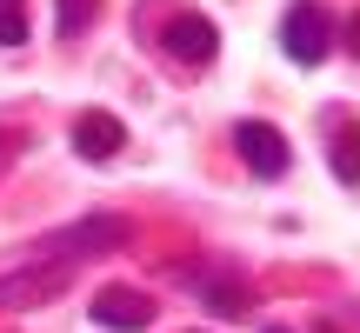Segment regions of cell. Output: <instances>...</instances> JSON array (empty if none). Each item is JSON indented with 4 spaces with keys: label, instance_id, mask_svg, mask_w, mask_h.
I'll use <instances>...</instances> for the list:
<instances>
[{
    "label": "cell",
    "instance_id": "1",
    "mask_svg": "<svg viewBox=\"0 0 360 333\" xmlns=\"http://www.w3.org/2000/svg\"><path fill=\"white\" fill-rule=\"evenodd\" d=\"M281 53L294 67H321L327 53H334V20H327L321 0H294V7L281 13Z\"/></svg>",
    "mask_w": 360,
    "mask_h": 333
},
{
    "label": "cell",
    "instance_id": "2",
    "mask_svg": "<svg viewBox=\"0 0 360 333\" xmlns=\"http://www.w3.org/2000/svg\"><path fill=\"white\" fill-rule=\"evenodd\" d=\"M60 287H67V267H60V260H40V267H13V273H0V307L27 313V307H40V300H53Z\"/></svg>",
    "mask_w": 360,
    "mask_h": 333
},
{
    "label": "cell",
    "instance_id": "3",
    "mask_svg": "<svg viewBox=\"0 0 360 333\" xmlns=\"http://www.w3.org/2000/svg\"><path fill=\"white\" fill-rule=\"evenodd\" d=\"M233 147H240V160L254 166L260 180H281L287 174V141H281V127H267V120H240V127H233Z\"/></svg>",
    "mask_w": 360,
    "mask_h": 333
},
{
    "label": "cell",
    "instance_id": "4",
    "mask_svg": "<svg viewBox=\"0 0 360 333\" xmlns=\"http://www.w3.org/2000/svg\"><path fill=\"white\" fill-rule=\"evenodd\" d=\"M94 327L141 333V327H154V300L141 287H107V294H94Z\"/></svg>",
    "mask_w": 360,
    "mask_h": 333
},
{
    "label": "cell",
    "instance_id": "5",
    "mask_svg": "<svg viewBox=\"0 0 360 333\" xmlns=\"http://www.w3.org/2000/svg\"><path fill=\"white\" fill-rule=\"evenodd\" d=\"M167 53L187 60V67H207L220 53V27L207 13H180V20H167Z\"/></svg>",
    "mask_w": 360,
    "mask_h": 333
},
{
    "label": "cell",
    "instance_id": "6",
    "mask_svg": "<svg viewBox=\"0 0 360 333\" xmlns=\"http://www.w3.org/2000/svg\"><path fill=\"white\" fill-rule=\"evenodd\" d=\"M120 147H127V127H120L107 107H87V114L74 120V154L80 160H114Z\"/></svg>",
    "mask_w": 360,
    "mask_h": 333
},
{
    "label": "cell",
    "instance_id": "7",
    "mask_svg": "<svg viewBox=\"0 0 360 333\" xmlns=\"http://www.w3.org/2000/svg\"><path fill=\"white\" fill-rule=\"evenodd\" d=\"M120 240H127V220H120V214H87L80 227L60 233V267L74 254H107V247H120Z\"/></svg>",
    "mask_w": 360,
    "mask_h": 333
},
{
    "label": "cell",
    "instance_id": "8",
    "mask_svg": "<svg viewBox=\"0 0 360 333\" xmlns=\"http://www.w3.org/2000/svg\"><path fill=\"white\" fill-rule=\"evenodd\" d=\"M94 13H101V0H53V27H60V40H80L94 27Z\"/></svg>",
    "mask_w": 360,
    "mask_h": 333
},
{
    "label": "cell",
    "instance_id": "9",
    "mask_svg": "<svg viewBox=\"0 0 360 333\" xmlns=\"http://www.w3.org/2000/svg\"><path fill=\"white\" fill-rule=\"evenodd\" d=\"M334 180L340 187H360V127L334 133Z\"/></svg>",
    "mask_w": 360,
    "mask_h": 333
},
{
    "label": "cell",
    "instance_id": "10",
    "mask_svg": "<svg viewBox=\"0 0 360 333\" xmlns=\"http://www.w3.org/2000/svg\"><path fill=\"white\" fill-rule=\"evenodd\" d=\"M200 300H207V313H220V320H240V313H247V294L233 280H207Z\"/></svg>",
    "mask_w": 360,
    "mask_h": 333
},
{
    "label": "cell",
    "instance_id": "11",
    "mask_svg": "<svg viewBox=\"0 0 360 333\" xmlns=\"http://www.w3.org/2000/svg\"><path fill=\"white\" fill-rule=\"evenodd\" d=\"M27 40V0H0V47Z\"/></svg>",
    "mask_w": 360,
    "mask_h": 333
},
{
    "label": "cell",
    "instance_id": "12",
    "mask_svg": "<svg viewBox=\"0 0 360 333\" xmlns=\"http://www.w3.org/2000/svg\"><path fill=\"white\" fill-rule=\"evenodd\" d=\"M334 40H340V47H347V53H354V60H360V13H354V20H347V34H334Z\"/></svg>",
    "mask_w": 360,
    "mask_h": 333
},
{
    "label": "cell",
    "instance_id": "13",
    "mask_svg": "<svg viewBox=\"0 0 360 333\" xmlns=\"http://www.w3.org/2000/svg\"><path fill=\"white\" fill-rule=\"evenodd\" d=\"M267 333H287V327H267Z\"/></svg>",
    "mask_w": 360,
    "mask_h": 333
}]
</instances>
